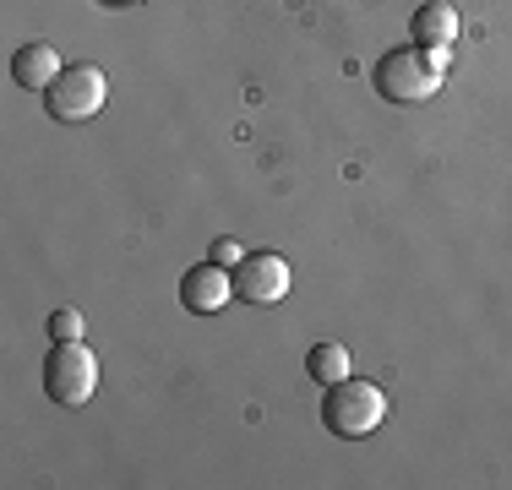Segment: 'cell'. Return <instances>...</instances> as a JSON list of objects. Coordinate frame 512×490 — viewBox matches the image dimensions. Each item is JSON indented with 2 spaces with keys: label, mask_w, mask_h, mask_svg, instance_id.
Returning a JSON list of instances; mask_svg holds the SVG:
<instances>
[{
  "label": "cell",
  "mask_w": 512,
  "mask_h": 490,
  "mask_svg": "<svg viewBox=\"0 0 512 490\" xmlns=\"http://www.w3.org/2000/svg\"><path fill=\"white\" fill-rule=\"evenodd\" d=\"M447 71V49H425V44H404L393 55L376 60V88L393 104H425L436 88H442Z\"/></svg>",
  "instance_id": "cell-1"
},
{
  "label": "cell",
  "mask_w": 512,
  "mask_h": 490,
  "mask_svg": "<svg viewBox=\"0 0 512 490\" xmlns=\"http://www.w3.org/2000/svg\"><path fill=\"white\" fill-rule=\"evenodd\" d=\"M387 420V392L376 382H360V376H344L322 392V425L344 441H360L371 436L376 425Z\"/></svg>",
  "instance_id": "cell-2"
},
{
  "label": "cell",
  "mask_w": 512,
  "mask_h": 490,
  "mask_svg": "<svg viewBox=\"0 0 512 490\" xmlns=\"http://www.w3.org/2000/svg\"><path fill=\"white\" fill-rule=\"evenodd\" d=\"M44 392L60 409H82L99 392V354L82 338H55L50 360H44Z\"/></svg>",
  "instance_id": "cell-3"
},
{
  "label": "cell",
  "mask_w": 512,
  "mask_h": 490,
  "mask_svg": "<svg viewBox=\"0 0 512 490\" xmlns=\"http://www.w3.org/2000/svg\"><path fill=\"white\" fill-rule=\"evenodd\" d=\"M104 98H109V77L82 60V66H66L50 88H44V109H50V120H60V126H77V120L99 115Z\"/></svg>",
  "instance_id": "cell-4"
},
{
  "label": "cell",
  "mask_w": 512,
  "mask_h": 490,
  "mask_svg": "<svg viewBox=\"0 0 512 490\" xmlns=\"http://www.w3.org/2000/svg\"><path fill=\"white\" fill-rule=\"evenodd\" d=\"M295 289V273L278 251H246V262L235 267V294L246 305H278Z\"/></svg>",
  "instance_id": "cell-5"
},
{
  "label": "cell",
  "mask_w": 512,
  "mask_h": 490,
  "mask_svg": "<svg viewBox=\"0 0 512 490\" xmlns=\"http://www.w3.org/2000/svg\"><path fill=\"white\" fill-rule=\"evenodd\" d=\"M229 294H235V273L218 267V262H197V267H186V278H180V305H186L191 316L224 311Z\"/></svg>",
  "instance_id": "cell-6"
},
{
  "label": "cell",
  "mask_w": 512,
  "mask_h": 490,
  "mask_svg": "<svg viewBox=\"0 0 512 490\" xmlns=\"http://www.w3.org/2000/svg\"><path fill=\"white\" fill-rule=\"evenodd\" d=\"M60 71H66V66H60L55 44H44V39L22 44L17 55H11V77H17V88H28V93H44Z\"/></svg>",
  "instance_id": "cell-7"
},
{
  "label": "cell",
  "mask_w": 512,
  "mask_h": 490,
  "mask_svg": "<svg viewBox=\"0 0 512 490\" xmlns=\"http://www.w3.org/2000/svg\"><path fill=\"white\" fill-rule=\"evenodd\" d=\"M409 33H414V44H425V49H453V39H458V11L447 6V0H425V6L414 11Z\"/></svg>",
  "instance_id": "cell-8"
},
{
  "label": "cell",
  "mask_w": 512,
  "mask_h": 490,
  "mask_svg": "<svg viewBox=\"0 0 512 490\" xmlns=\"http://www.w3.org/2000/svg\"><path fill=\"white\" fill-rule=\"evenodd\" d=\"M306 371H311V382H322V387L344 382V376H349V349H344V343H311Z\"/></svg>",
  "instance_id": "cell-9"
},
{
  "label": "cell",
  "mask_w": 512,
  "mask_h": 490,
  "mask_svg": "<svg viewBox=\"0 0 512 490\" xmlns=\"http://www.w3.org/2000/svg\"><path fill=\"white\" fill-rule=\"evenodd\" d=\"M207 262H218V267H229V273H235V267L246 262V251H240L235 240H213V251H207Z\"/></svg>",
  "instance_id": "cell-10"
},
{
  "label": "cell",
  "mask_w": 512,
  "mask_h": 490,
  "mask_svg": "<svg viewBox=\"0 0 512 490\" xmlns=\"http://www.w3.org/2000/svg\"><path fill=\"white\" fill-rule=\"evenodd\" d=\"M50 333L55 338H82V316L77 311H55L50 316Z\"/></svg>",
  "instance_id": "cell-11"
}]
</instances>
